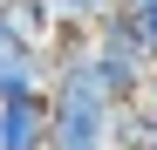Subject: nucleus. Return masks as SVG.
<instances>
[{
  "label": "nucleus",
  "instance_id": "2",
  "mask_svg": "<svg viewBox=\"0 0 157 150\" xmlns=\"http://www.w3.org/2000/svg\"><path fill=\"white\" fill-rule=\"evenodd\" d=\"M0 150H48V96L0 103Z\"/></svg>",
  "mask_w": 157,
  "mask_h": 150
},
{
  "label": "nucleus",
  "instance_id": "4",
  "mask_svg": "<svg viewBox=\"0 0 157 150\" xmlns=\"http://www.w3.org/2000/svg\"><path fill=\"white\" fill-rule=\"evenodd\" d=\"M123 7V0H48V14H55V28H102V21H109Z\"/></svg>",
  "mask_w": 157,
  "mask_h": 150
},
{
  "label": "nucleus",
  "instance_id": "3",
  "mask_svg": "<svg viewBox=\"0 0 157 150\" xmlns=\"http://www.w3.org/2000/svg\"><path fill=\"white\" fill-rule=\"evenodd\" d=\"M0 28L28 48H55V14H48V0H0Z\"/></svg>",
  "mask_w": 157,
  "mask_h": 150
},
{
  "label": "nucleus",
  "instance_id": "1",
  "mask_svg": "<svg viewBox=\"0 0 157 150\" xmlns=\"http://www.w3.org/2000/svg\"><path fill=\"white\" fill-rule=\"evenodd\" d=\"M55 82V62H48V48H28L0 28V103H14V96H48Z\"/></svg>",
  "mask_w": 157,
  "mask_h": 150
},
{
  "label": "nucleus",
  "instance_id": "5",
  "mask_svg": "<svg viewBox=\"0 0 157 150\" xmlns=\"http://www.w3.org/2000/svg\"><path fill=\"white\" fill-rule=\"evenodd\" d=\"M137 34H144V48H150V62H157V7L137 14Z\"/></svg>",
  "mask_w": 157,
  "mask_h": 150
}]
</instances>
